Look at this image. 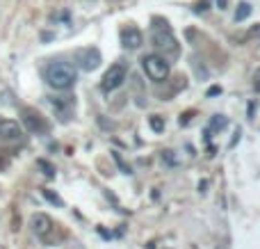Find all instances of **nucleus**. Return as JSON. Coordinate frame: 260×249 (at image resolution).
<instances>
[{
    "label": "nucleus",
    "instance_id": "1",
    "mask_svg": "<svg viewBox=\"0 0 260 249\" xmlns=\"http://www.w3.org/2000/svg\"><path fill=\"white\" fill-rule=\"evenodd\" d=\"M151 39H153V46H155L157 53L169 55V57H178L180 55V44H178L174 30L169 27V23H167L165 18H160V16L153 18Z\"/></svg>",
    "mask_w": 260,
    "mask_h": 249
},
{
    "label": "nucleus",
    "instance_id": "2",
    "mask_svg": "<svg viewBox=\"0 0 260 249\" xmlns=\"http://www.w3.org/2000/svg\"><path fill=\"white\" fill-rule=\"evenodd\" d=\"M44 78L53 89L64 91L69 87H73V82H76V69L69 62H50L44 71Z\"/></svg>",
    "mask_w": 260,
    "mask_h": 249
},
{
    "label": "nucleus",
    "instance_id": "3",
    "mask_svg": "<svg viewBox=\"0 0 260 249\" xmlns=\"http://www.w3.org/2000/svg\"><path fill=\"white\" fill-rule=\"evenodd\" d=\"M142 64H144V71H146V76L151 78V80L162 82L169 78V62H167L162 55H155V53L146 55Z\"/></svg>",
    "mask_w": 260,
    "mask_h": 249
},
{
    "label": "nucleus",
    "instance_id": "4",
    "mask_svg": "<svg viewBox=\"0 0 260 249\" xmlns=\"http://www.w3.org/2000/svg\"><path fill=\"white\" fill-rule=\"evenodd\" d=\"M126 73H128V67H126L123 62L112 64V67L105 71L103 80H101V89H103V91H114V89H119V87L123 85V80H126Z\"/></svg>",
    "mask_w": 260,
    "mask_h": 249
},
{
    "label": "nucleus",
    "instance_id": "5",
    "mask_svg": "<svg viewBox=\"0 0 260 249\" xmlns=\"http://www.w3.org/2000/svg\"><path fill=\"white\" fill-rule=\"evenodd\" d=\"M21 117H23V126H25L30 133H35V135H44V133H48V128H50L48 121H46L44 114L37 112L35 108H23Z\"/></svg>",
    "mask_w": 260,
    "mask_h": 249
},
{
    "label": "nucleus",
    "instance_id": "6",
    "mask_svg": "<svg viewBox=\"0 0 260 249\" xmlns=\"http://www.w3.org/2000/svg\"><path fill=\"white\" fill-rule=\"evenodd\" d=\"M76 59L82 71H94L101 64V53L96 48H80V50H76Z\"/></svg>",
    "mask_w": 260,
    "mask_h": 249
},
{
    "label": "nucleus",
    "instance_id": "7",
    "mask_svg": "<svg viewBox=\"0 0 260 249\" xmlns=\"http://www.w3.org/2000/svg\"><path fill=\"white\" fill-rule=\"evenodd\" d=\"M23 137V128L18 121L0 119V142H18Z\"/></svg>",
    "mask_w": 260,
    "mask_h": 249
},
{
    "label": "nucleus",
    "instance_id": "8",
    "mask_svg": "<svg viewBox=\"0 0 260 249\" xmlns=\"http://www.w3.org/2000/svg\"><path fill=\"white\" fill-rule=\"evenodd\" d=\"M30 224H32V231H35L41 240H48V236L53 233V220H50L48 215H44V213L32 215V222Z\"/></svg>",
    "mask_w": 260,
    "mask_h": 249
},
{
    "label": "nucleus",
    "instance_id": "9",
    "mask_svg": "<svg viewBox=\"0 0 260 249\" xmlns=\"http://www.w3.org/2000/svg\"><path fill=\"white\" fill-rule=\"evenodd\" d=\"M121 44H123V48H126V50L139 48V46L144 44V35H142V30H139V27H135V25L123 27V30H121Z\"/></svg>",
    "mask_w": 260,
    "mask_h": 249
},
{
    "label": "nucleus",
    "instance_id": "10",
    "mask_svg": "<svg viewBox=\"0 0 260 249\" xmlns=\"http://www.w3.org/2000/svg\"><path fill=\"white\" fill-rule=\"evenodd\" d=\"M226 117H221V114H215V117H212V121H210V126L206 128V137H210V135H215L217 131H221V128L226 126Z\"/></svg>",
    "mask_w": 260,
    "mask_h": 249
},
{
    "label": "nucleus",
    "instance_id": "11",
    "mask_svg": "<svg viewBox=\"0 0 260 249\" xmlns=\"http://www.w3.org/2000/svg\"><path fill=\"white\" fill-rule=\"evenodd\" d=\"M249 14H251V5H249V3H240L238 12H235V21H244Z\"/></svg>",
    "mask_w": 260,
    "mask_h": 249
},
{
    "label": "nucleus",
    "instance_id": "12",
    "mask_svg": "<svg viewBox=\"0 0 260 249\" xmlns=\"http://www.w3.org/2000/svg\"><path fill=\"white\" fill-rule=\"evenodd\" d=\"M37 165H39V167L44 169V174H46V176H48V178H53V176H55V167L48 163V160H44V158H41V160H37Z\"/></svg>",
    "mask_w": 260,
    "mask_h": 249
},
{
    "label": "nucleus",
    "instance_id": "13",
    "mask_svg": "<svg viewBox=\"0 0 260 249\" xmlns=\"http://www.w3.org/2000/svg\"><path fill=\"white\" fill-rule=\"evenodd\" d=\"M41 195H44V197H46V199H48V201H50V204H55V206H62V199H59V197H57V195H55V192H53V190H41Z\"/></svg>",
    "mask_w": 260,
    "mask_h": 249
},
{
    "label": "nucleus",
    "instance_id": "14",
    "mask_svg": "<svg viewBox=\"0 0 260 249\" xmlns=\"http://www.w3.org/2000/svg\"><path fill=\"white\" fill-rule=\"evenodd\" d=\"M151 128H155V131H162V128H165V123H162L160 117H153L151 119Z\"/></svg>",
    "mask_w": 260,
    "mask_h": 249
},
{
    "label": "nucleus",
    "instance_id": "15",
    "mask_svg": "<svg viewBox=\"0 0 260 249\" xmlns=\"http://www.w3.org/2000/svg\"><path fill=\"white\" fill-rule=\"evenodd\" d=\"M260 35V23H258V25L256 27H253V30L251 32H249V37H258Z\"/></svg>",
    "mask_w": 260,
    "mask_h": 249
},
{
    "label": "nucleus",
    "instance_id": "16",
    "mask_svg": "<svg viewBox=\"0 0 260 249\" xmlns=\"http://www.w3.org/2000/svg\"><path fill=\"white\" fill-rule=\"evenodd\" d=\"M226 5H229V0H217V7L219 9H226Z\"/></svg>",
    "mask_w": 260,
    "mask_h": 249
}]
</instances>
